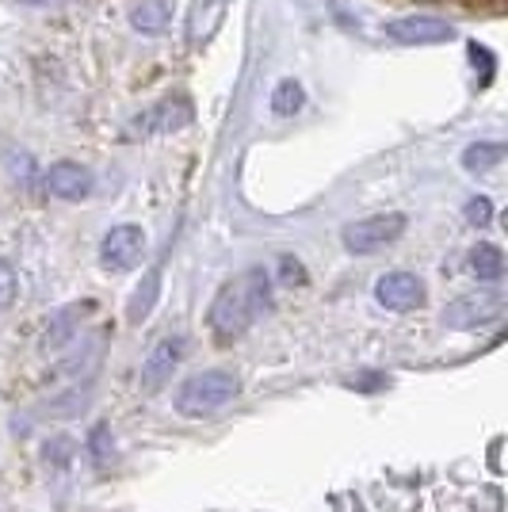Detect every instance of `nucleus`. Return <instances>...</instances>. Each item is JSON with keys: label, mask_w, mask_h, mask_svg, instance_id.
Segmentation results:
<instances>
[{"label": "nucleus", "mask_w": 508, "mask_h": 512, "mask_svg": "<svg viewBox=\"0 0 508 512\" xmlns=\"http://www.w3.org/2000/svg\"><path fill=\"white\" fill-rule=\"evenodd\" d=\"M272 306V276L264 268H245L241 276L226 279L214 295L211 310H207V325H211L214 341L233 344L249 333L264 310Z\"/></svg>", "instance_id": "obj_1"}, {"label": "nucleus", "mask_w": 508, "mask_h": 512, "mask_svg": "<svg viewBox=\"0 0 508 512\" xmlns=\"http://www.w3.org/2000/svg\"><path fill=\"white\" fill-rule=\"evenodd\" d=\"M241 394V383L237 375L226 371V367H211V371H195L184 383L176 386V413L180 417H211L218 409H226Z\"/></svg>", "instance_id": "obj_2"}, {"label": "nucleus", "mask_w": 508, "mask_h": 512, "mask_svg": "<svg viewBox=\"0 0 508 512\" xmlns=\"http://www.w3.org/2000/svg\"><path fill=\"white\" fill-rule=\"evenodd\" d=\"M191 119H195V107H191L188 96H165V100L149 104L146 111H138L123 134H127L130 142H138V138H161V134L184 130Z\"/></svg>", "instance_id": "obj_3"}, {"label": "nucleus", "mask_w": 508, "mask_h": 512, "mask_svg": "<svg viewBox=\"0 0 508 512\" xmlns=\"http://www.w3.org/2000/svg\"><path fill=\"white\" fill-rule=\"evenodd\" d=\"M405 234V214L390 211V214H371V218H360V222H348L344 226V249L356 256H367V253H379L386 245H394L398 237Z\"/></svg>", "instance_id": "obj_4"}, {"label": "nucleus", "mask_w": 508, "mask_h": 512, "mask_svg": "<svg viewBox=\"0 0 508 512\" xmlns=\"http://www.w3.org/2000/svg\"><path fill=\"white\" fill-rule=\"evenodd\" d=\"M142 256H146V230L134 222L111 226L100 241V264L107 272H130L142 264Z\"/></svg>", "instance_id": "obj_5"}, {"label": "nucleus", "mask_w": 508, "mask_h": 512, "mask_svg": "<svg viewBox=\"0 0 508 512\" xmlns=\"http://www.w3.org/2000/svg\"><path fill=\"white\" fill-rule=\"evenodd\" d=\"M386 39L398 46H440L459 39L455 23L440 20V16H402V20H390L386 27Z\"/></svg>", "instance_id": "obj_6"}, {"label": "nucleus", "mask_w": 508, "mask_h": 512, "mask_svg": "<svg viewBox=\"0 0 508 512\" xmlns=\"http://www.w3.org/2000/svg\"><path fill=\"white\" fill-rule=\"evenodd\" d=\"M501 314H505L501 291H474V295H463L447 306L444 325L447 329H482V325H493Z\"/></svg>", "instance_id": "obj_7"}, {"label": "nucleus", "mask_w": 508, "mask_h": 512, "mask_svg": "<svg viewBox=\"0 0 508 512\" xmlns=\"http://www.w3.org/2000/svg\"><path fill=\"white\" fill-rule=\"evenodd\" d=\"M184 348H188V341L180 333H169V337H161V341L149 348V356L142 360V390L146 394H157L161 386L169 383L172 371L184 360Z\"/></svg>", "instance_id": "obj_8"}, {"label": "nucleus", "mask_w": 508, "mask_h": 512, "mask_svg": "<svg viewBox=\"0 0 508 512\" xmlns=\"http://www.w3.org/2000/svg\"><path fill=\"white\" fill-rule=\"evenodd\" d=\"M375 299L394 314H409V310L424 306V283L413 272H386L375 283Z\"/></svg>", "instance_id": "obj_9"}, {"label": "nucleus", "mask_w": 508, "mask_h": 512, "mask_svg": "<svg viewBox=\"0 0 508 512\" xmlns=\"http://www.w3.org/2000/svg\"><path fill=\"white\" fill-rule=\"evenodd\" d=\"M226 12H230V0H191L188 16H184V39L191 46L211 43L218 27L226 23Z\"/></svg>", "instance_id": "obj_10"}, {"label": "nucleus", "mask_w": 508, "mask_h": 512, "mask_svg": "<svg viewBox=\"0 0 508 512\" xmlns=\"http://www.w3.org/2000/svg\"><path fill=\"white\" fill-rule=\"evenodd\" d=\"M43 184L54 199L77 203V199H88V195H92V172H88V165H77V161H58V165L46 169Z\"/></svg>", "instance_id": "obj_11"}, {"label": "nucleus", "mask_w": 508, "mask_h": 512, "mask_svg": "<svg viewBox=\"0 0 508 512\" xmlns=\"http://www.w3.org/2000/svg\"><path fill=\"white\" fill-rule=\"evenodd\" d=\"M130 27L142 35H161L172 20V0H130Z\"/></svg>", "instance_id": "obj_12"}, {"label": "nucleus", "mask_w": 508, "mask_h": 512, "mask_svg": "<svg viewBox=\"0 0 508 512\" xmlns=\"http://www.w3.org/2000/svg\"><path fill=\"white\" fill-rule=\"evenodd\" d=\"M470 272L478 279H486V283H497V279L505 276V253L497 245H489V241L474 245L470 249Z\"/></svg>", "instance_id": "obj_13"}, {"label": "nucleus", "mask_w": 508, "mask_h": 512, "mask_svg": "<svg viewBox=\"0 0 508 512\" xmlns=\"http://www.w3.org/2000/svg\"><path fill=\"white\" fill-rule=\"evenodd\" d=\"M302 107H306V88L298 85L295 77H287V81H279V85L272 88V115L291 119Z\"/></svg>", "instance_id": "obj_14"}, {"label": "nucleus", "mask_w": 508, "mask_h": 512, "mask_svg": "<svg viewBox=\"0 0 508 512\" xmlns=\"http://www.w3.org/2000/svg\"><path fill=\"white\" fill-rule=\"evenodd\" d=\"M505 146L501 142H470L463 150V169L466 172H489L493 165H501Z\"/></svg>", "instance_id": "obj_15"}, {"label": "nucleus", "mask_w": 508, "mask_h": 512, "mask_svg": "<svg viewBox=\"0 0 508 512\" xmlns=\"http://www.w3.org/2000/svg\"><path fill=\"white\" fill-rule=\"evenodd\" d=\"M157 291H161V268H153L146 279H142V287L134 291V299H130V321H142L153 310V302H157Z\"/></svg>", "instance_id": "obj_16"}, {"label": "nucleus", "mask_w": 508, "mask_h": 512, "mask_svg": "<svg viewBox=\"0 0 508 512\" xmlns=\"http://www.w3.org/2000/svg\"><path fill=\"white\" fill-rule=\"evenodd\" d=\"M88 306H69V310H62L58 318L50 321V329H46V337H43V344L46 348H58V344L73 333V321H77V314H85Z\"/></svg>", "instance_id": "obj_17"}, {"label": "nucleus", "mask_w": 508, "mask_h": 512, "mask_svg": "<svg viewBox=\"0 0 508 512\" xmlns=\"http://www.w3.org/2000/svg\"><path fill=\"white\" fill-rule=\"evenodd\" d=\"M463 218H466V226L482 230V226H489V222H493V203H489L486 195H474V199L463 207Z\"/></svg>", "instance_id": "obj_18"}, {"label": "nucleus", "mask_w": 508, "mask_h": 512, "mask_svg": "<svg viewBox=\"0 0 508 512\" xmlns=\"http://www.w3.org/2000/svg\"><path fill=\"white\" fill-rule=\"evenodd\" d=\"M466 54H470V62L474 65H482V85H489V77L497 73V58L489 54L486 46H478V43H466Z\"/></svg>", "instance_id": "obj_19"}, {"label": "nucleus", "mask_w": 508, "mask_h": 512, "mask_svg": "<svg viewBox=\"0 0 508 512\" xmlns=\"http://www.w3.org/2000/svg\"><path fill=\"white\" fill-rule=\"evenodd\" d=\"M16 272H12V264L8 260H0V306H8V302L16 299Z\"/></svg>", "instance_id": "obj_20"}, {"label": "nucleus", "mask_w": 508, "mask_h": 512, "mask_svg": "<svg viewBox=\"0 0 508 512\" xmlns=\"http://www.w3.org/2000/svg\"><path fill=\"white\" fill-rule=\"evenodd\" d=\"M39 4H50V0H39Z\"/></svg>", "instance_id": "obj_21"}]
</instances>
